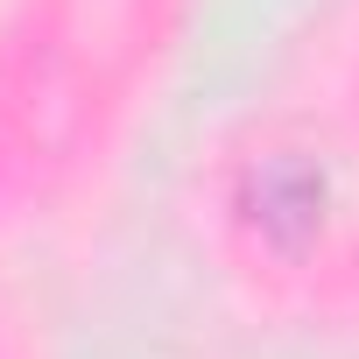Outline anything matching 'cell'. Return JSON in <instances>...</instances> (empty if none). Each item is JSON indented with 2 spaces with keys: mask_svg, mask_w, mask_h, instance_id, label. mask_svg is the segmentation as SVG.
<instances>
[{
  "mask_svg": "<svg viewBox=\"0 0 359 359\" xmlns=\"http://www.w3.org/2000/svg\"><path fill=\"white\" fill-rule=\"evenodd\" d=\"M254 191H261V226L268 233H282V240H296V233H310L317 226V205H324V184L303 169V162H268L261 176H254Z\"/></svg>",
  "mask_w": 359,
  "mask_h": 359,
  "instance_id": "6da1fadb",
  "label": "cell"
}]
</instances>
